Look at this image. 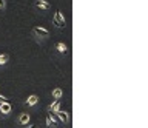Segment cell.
Returning a JSON list of instances; mask_svg holds the SVG:
<instances>
[{
  "instance_id": "4",
  "label": "cell",
  "mask_w": 148,
  "mask_h": 128,
  "mask_svg": "<svg viewBox=\"0 0 148 128\" xmlns=\"http://www.w3.org/2000/svg\"><path fill=\"white\" fill-rule=\"evenodd\" d=\"M46 125H48L49 128L57 125V116H56V114H53V113H48V114H46Z\"/></svg>"
},
{
  "instance_id": "2",
  "label": "cell",
  "mask_w": 148,
  "mask_h": 128,
  "mask_svg": "<svg viewBox=\"0 0 148 128\" xmlns=\"http://www.w3.org/2000/svg\"><path fill=\"white\" fill-rule=\"evenodd\" d=\"M32 34H36L37 37H40V39H45L49 36V31L46 28H42V26H34V28H32Z\"/></svg>"
},
{
  "instance_id": "13",
  "label": "cell",
  "mask_w": 148,
  "mask_h": 128,
  "mask_svg": "<svg viewBox=\"0 0 148 128\" xmlns=\"http://www.w3.org/2000/svg\"><path fill=\"white\" fill-rule=\"evenodd\" d=\"M5 5H6V2H5V0H0V10L5 8Z\"/></svg>"
},
{
  "instance_id": "6",
  "label": "cell",
  "mask_w": 148,
  "mask_h": 128,
  "mask_svg": "<svg viewBox=\"0 0 148 128\" xmlns=\"http://www.w3.org/2000/svg\"><path fill=\"white\" fill-rule=\"evenodd\" d=\"M0 111H2L3 114H9L11 113V105H9L8 102H2L0 103Z\"/></svg>"
},
{
  "instance_id": "5",
  "label": "cell",
  "mask_w": 148,
  "mask_h": 128,
  "mask_svg": "<svg viewBox=\"0 0 148 128\" xmlns=\"http://www.w3.org/2000/svg\"><path fill=\"white\" fill-rule=\"evenodd\" d=\"M60 110V99H56L54 103L49 105V113H57Z\"/></svg>"
},
{
  "instance_id": "15",
  "label": "cell",
  "mask_w": 148,
  "mask_h": 128,
  "mask_svg": "<svg viewBox=\"0 0 148 128\" xmlns=\"http://www.w3.org/2000/svg\"><path fill=\"white\" fill-rule=\"evenodd\" d=\"M28 128H36V125H29V127H28Z\"/></svg>"
},
{
  "instance_id": "10",
  "label": "cell",
  "mask_w": 148,
  "mask_h": 128,
  "mask_svg": "<svg viewBox=\"0 0 148 128\" xmlns=\"http://www.w3.org/2000/svg\"><path fill=\"white\" fill-rule=\"evenodd\" d=\"M56 48H57V51L59 53H66V45H65V43H62V42H59L57 45H56Z\"/></svg>"
},
{
  "instance_id": "12",
  "label": "cell",
  "mask_w": 148,
  "mask_h": 128,
  "mask_svg": "<svg viewBox=\"0 0 148 128\" xmlns=\"http://www.w3.org/2000/svg\"><path fill=\"white\" fill-rule=\"evenodd\" d=\"M37 100H39V97H37V96H29V97H28V100H26V103H28V105H36Z\"/></svg>"
},
{
  "instance_id": "7",
  "label": "cell",
  "mask_w": 148,
  "mask_h": 128,
  "mask_svg": "<svg viewBox=\"0 0 148 128\" xmlns=\"http://www.w3.org/2000/svg\"><path fill=\"white\" fill-rule=\"evenodd\" d=\"M56 116H57V117L60 119V120L63 122V123H66V122H68V113H65V111H60V110H59V111L56 113Z\"/></svg>"
},
{
  "instance_id": "14",
  "label": "cell",
  "mask_w": 148,
  "mask_h": 128,
  "mask_svg": "<svg viewBox=\"0 0 148 128\" xmlns=\"http://www.w3.org/2000/svg\"><path fill=\"white\" fill-rule=\"evenodd\" d=\"M2 102H6V97H5V96H2V94H0V103H2Z\"/></svg>"
},
{
  "instance_id": "1",
  "label": "cell",
  "mask_w": 148,
  "mask_h": 128,
  "mask_svg": "<svg viewBox=\"0 0 148 128\" xmlns=\"http://www.w3.org/2000/svg\"><path fill=\"white\" fill-rule=\"evenodd\" d=\"M53 22H54V25L57 26V28H65V25H66V20H65L63 14H62L59 10L56 11V14H54V17H53Z\"/></svg>"
},
{
  "instance_id": "9",
  "label": "cell",
  "mask_w": 148,
  "mask_h": 128,
  "mask_svg": "<svg viewBox=\"0 0 148 128\" xmlns=\"http://www.w3.org/2000/svg\"><path fill=\"white\" fill-rule=\"evenodd\" d=\"M8 60H9L8 54H2V56H0V66H5L8 63Z\"/></svg>"
},
{
  "instance_id": "8",
  "label": "cell",
  "mask_w": 148,
  "mask_h": 128,
  "mask_svg": "<svg viewBox=\"0 0 148 128\" xmlns=\"http://www.w3.org/2000/svg\"><path fill=\"white\" fill-rule=\"evenodd\" d=\"M29 122V114H22L20 117H18V123H22V125H26V123Z\"/></svg>"
},
{
  "instance_id": "3",
  "label": "cell",
  "mask_w": 148,
  "mask_h": 128,
  "mask_svg": "<svg viewBox=\"0 0 148 128\" xmlns=\"http://www.w3.org/2000/svg\"><path fill=\"white\" fill-rule=\"evenodd\" d=\"M34 6L37 8V10H40V11H48L49 10V3L46 2V0H36V3H34Z\"/></svg>"
},
{
  "instance_id": "11",
  "label": "cell",
  "mask_w": 148,
  "mask_h": 128,
  "mask_svg": "<svg viewBox=\"0 0 148 128\" xmlns=\"http://www.w3.org/2000/svg\"><path fill=\"white\" fill-rule=\"evenodd\" d=\"M62 94H63V91L60 90V88H56V90L53 91V97H54V99H60V97H62Z\"/></svg>"
}]
</instances>
